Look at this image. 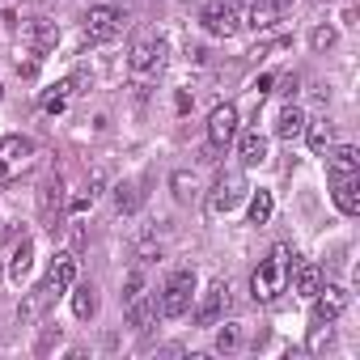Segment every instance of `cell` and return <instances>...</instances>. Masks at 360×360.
I'll list each match as a JSON object with an SVG mask.
<instances>
[{"label":"cell","mask_w":360,"mask_h":360,"mask_svg":"<svg viewBox=\"0 0 360 360\" xmlns=\"http://www.w3.org/2000/svg\"><path fill=\"white\" fill-rule=\"evenodd\" d=\"M288 267H292L288 246H276V250L255 267V276H250V292H255V301H276V297L288 288Z\"/></svg>","instance_id":"cell-1"},{"label":"cell","mask_w":360,"mask_h":360,"mask_svg":"<svg viewBox=\"0 0 360 360\" xmlns=\"http://www.w3.org/2000/svg\"><path fill=\"white\" fill-rule=\"evenodd\" d=\"M153 318H157V297H131L127 301V322L136 326V330H144V326H153Z\"/></svg>","instance_id":"cell-19"},{"label":"cell","mask_w":360,"mask_h":360,"mask_svg":"<svg viewBox=\"0 0 360 360\" xmlns=\"http://www.w3.org/2000/svg\"><path fill=\"white\" fill-rule=\"evenodd\" d=\"M140 204H144V191H140L136 183H119V187H115V208H119V212H136Z\"/></svg>","instance_id":"cell-23"},{"label":"cell","mask_w":360,"mask_h":360,"mask_svg":"<svg viewBox=\"0 0 360 360\" xmlns=\"http://www.w3.org/2000/svg\"><path fill=\"white\" fill-rule=\"evenodd\" d=\"M288 276H292V292H297V297H314V292L322 288V267H318L314 259H297V263L288 267Z\"/></svg>","instance_id":"cell-13"},{"label":"cell","mask_w":360,"mask_h":360,"mask_svg":"<svg viewBox=\"0 0 360 360\" xmlns=\"http://www.w3.org/2000/svg\"><path fill=\"white\" fill-rule=\"evenodd\" d=\"M127 64H131V77H136V81L157 77V72H161V64H165V43H161V39H153V34H140V39L131 43Z\"/></svg>","instance_id":"cell-4"},{"label":"cell","mask_w":360,"mask_h":360,"mask_svg":"<svg viewBox=\"0 0 360 360\" xmlns=\"http://www.w3.org/2000/svg\"><path fill=\"white\" fill-rule=\"evenodd\" d=\"M280 85H284V89H280V94H284V98H288V102H292V94H297V85H301V77H297V72H292V77H284V81H280Z\"/></svg>","instance_id":"cell-29"},{"label":"cell","mask_w":360,"mask_h":360,"mask_svg":"<svg viewBox=\"0 0 360 360\" xmlns=\"http://www.w3.org/2000/svg\"><path fill=\"white\" fill-rule=\"evenodd\" d=\"M246 195H250L246 174H242V169H221L217 183H212V191H208V200H204V208H208V217H225V212H233Z\"/></svg>","instance_id":"cell-3"},{"label":"cell","mask_w":360,"mask_h":360,"mask_svg":"<svg viewBox=\"0 0 360 360\" xmlns=\"http://www.w3.org/2000/svg\"><path fill=\"white\" fill-rule=\"evenodd\" d=\"M123 26H127V13H119V9H110V5H94L89 13H85V39L89 43H110L115 34H123Z\"/></svg>","instance_id":"cell-5"},{"label":"cell","mask_w":360,"mask_h":360,"mask_svg":"<svg viewBox=\"0 0 360 360\" xmlns=\"http://www.w3.org/2000/svg\"><path fill=\"white\" fill-rule=\"evenodd\" d=\"M0 238H5V229H0Z\"/></svg>","instance_id":"cell-32"},{"label":"cell","mask_w":360,"mask_h":360,"mask_svg":"<svg viewBox=\"0 0 360 360\" xmlns=\"http://www.w3.org/2000/svg\"><path fill=\"white\" fill-rule=\"evenodd\" d=\"M288 9V0H246V26L250 30H271Z\"/></svg>","instance_id":"cell-11"},{"label":"cell","mask_w":360,"mask_h":360,"mask_svg":"<svg viewBox=\"0 0 360 360\" xmlns=\"http://www.w3.org/2000/svg\"><path fill=\"white\" fill-rule=\"evenodd\" d=\"M305 136H309V148L314 153H326L330 140H335V123L330 119H314V123H305Z\"/></svg>","instance_id":"cell-20"},{"label":"cell","mask_w":360,"mask_h":360,"mask_svg":"<svg viewBox=\"0 0 360 360\" xmlns=\"http://www.w3.org/2000/svg\"><path fill=\"white\" fill-rule=\"evenodd\" d=\"M242 347V322H225L217 330V352H238Z\"/></svg>","instance_id":"cell-26"},{"label":"cell","mask_w":360,"mask_h":360,"mask_svg":"<svg viewBox=\"0 0 360 360\" xmlns=\"http://www.w3.org/2000/svg\"><path fill=\"white\" fill-rule=\"evenodd\" d=\"M200 22H204V30L212 34V39H229V34H238V13L225 5V0H217V5H208L204 13H200Z\"/></svg>","instance_id":"cell-10"},{"label":"cell","mask_w":360,"mask_h":360,"mask_svg":"<svg viewBox=\"0 0 360 360\" xmlns=\"http://www.w3.org/2000/svg\"><path fill=\"white\" fill-rule=\"evenodd\" d=\"M18 72H22V77H34V72H39V64H34V60H26V64H18Z\"/></svg>","instance_id":"cell-30"},{"label":"cell","mask_w":360,"mask_h":360,"mask_svg":"<svg viewBox=\"0 0 360 360\" xmlns=\"http://www.w3.org/2000/svg\"><path fill=\"white\" fill-rule=\"evenodd\" d=\"M335 39H339V30H335V26H314L309 47H314V51H330V47H335Z\"/></svg>","instance_id":"cell-27"},{"label":"cell","mask_w":360,"mask_h":360,"mask_svg":"<svg viewBox=\"0 0 360 360\" xmlns=\"http://www.w3.org/2000/svg\"><path fill=\"white\" fill-rule=\"evenodd\" d=\"M22 39L43 56V51H56V43H60V26H56V22H47V18H34V22L22 30Z\"/></svg>","instance_id":"cell-15"},{"label":"cell","mask_w":360,"mask_h":360,"mask_svg":"<svg viewBox=\"0 0 360 360\" xmlns=\"http://www.w3.org/2000/svg\"><path fill=\"white\" fill-rule=\"evenodd\" d=\"M225 5H229V9H238V5H246V0H225Z\"/></svg>","instance_id":"cell-31"},{"label":"cell","mask_w":360,"mask_h":360,"mask_svg":"<svg viewBox=\"0 0 360 360\" xmlns=\"http://www.w3.org/2000/svg\"><path fill=\"white\" fill-rule=\"evenodd\" d=\"M72 314H77L81 322L98 314V292H94V284H81V288L72 292Z\"/></svg>","instance_id":"cell-22"},{"label":"cell","mask_w":360,"mask_h":360,"mask_svg":"<svg viewBox=\"0 0 360 360\" xmlns=\"http://www.w3.org/2000/svg\"><path fill=\"white\" fill-rule=\"evenodd\" d=\"M30 267H34V242H30V238H22V246L13 250V263H9V280H18V284H22Z\"/></svg>","instance_id":"cell-21"},{"label":"cell","mask_w":360,"mask_h":360,"mask_svg":"<svg viewBox=\"0 0 360 360\" xmlns=\"http://www.w3.org/2000/svg\"><path fill=\"white\" fill-rule=\"evenodd\" d=\"M225 309H229V284H225V280H212L208 292H204L200 305H195V322H200V326H217Z\"/></svg>","instance_id":"cell-8"},{"label":"cell","mask_w":360,"mask_h":360,"mask_svg":"<svg viewBox=\"0 0 360 360\" xmlns=\"http://www.w3.org/2000/svg\"><path fill=\"white\" fill-rule=\"evenodd\" d=\"M326 174H330V178H352V174H360V148H356V144H335V148H326Z\"/></svg>","instance_id":"cell-12"},{"label":"cell","mask_w":360,"mask_h":360,"mask_svg":"<svg viewBox=\"0 0 360 360\" xmlns=\"http://www.w3.org/2000/svg\"><path fill=\"white\" fill-rule=\"evenodd\" d=\"M191 301H195V271L191 267L169 271V280L157 297V314L161 318H183V314H191Z\"/></svg>","instance_id":"cell-2"},{"label":"cell","mask_w":360,"mask_h":360,"mask_svg":"<svg viewBox=\"0 0 360 360\" xmlns=\"http://www.w3.org/2000/svg\"><path fill=\"white\" fill-rule=\"evenodd\" d=\"M276 136H280V140L305 136V115H301V106H292V102L280 106V115H276Z\"/></svg>","instance_id":"cell-17"},{"label":"cell","mask_w":360,"mask_h":360,"mask_svg":"<svg viewBox=\"0 0 360 360\" xmlns=\"http://www.w3.org/2000/svg\"><path fill=\"white\" fill-rule=\"evenodd\" d=\"M271 212H276L271 191H255V195H250V225H267V221H271Z\"/></svg>","instance_id":"cell-24"},{"label":"cell","mask_w":360,"mask_h":360,"mask_svg":"<svg viewBox=\"0 0 360 360\" xmlns=\"http://www.w3.org/2000/svg\"><path fill=\"white\" fill-rule=\"evenodd\" d=\"M39 208H43V221H47V229H60V208H64V183H60V174L43 183Z\"/></svg>","instance_id":"cell-14"},{"label":"cell","mask_w":360,"mask_h":360,"mask_svg":"<svg viewBox=\"0 0 360 360\" xmlns=\"http://www.w3.org/2000/svg\"><path fill=\"white\" fill-rule=\"evenodd\" d=\"M335 208H339L343 217H356V212H360V174L335 178Z\"/></svg>","instance_id":"cell-16"},{"label":"cell","mask_w":360,"mask_h":360,"mask_svg":"<svg viewBox=\"0 0 360 360\" xmlns=\"http://www.w3.org/2000/svg\"><path fill=\"white\" fill-rule=\"evenodd\" d=\"M238 153H242V165H246V169L263 165V161H267V136H259V131H242Z\"/></svg>","instance_id":"cell-18"},{"label":"cell","mask_w":360,"mask_h":360,"mask_svg":"<svg viewBox=\"0 0 360 360\" xmlns=\"http://www.w3.org/2000/svg\"><path fill=\"white\" fill-rule=\"evenodd\" d=\"M347 309V288L343 284H326L314 292V322H339Z\"/></svg>","instance_id":"cell-9"},{"label":"cell","mask_w":360,"mask_h":360,"mask_svg":"<svg viewBox=\"0 0 360 360\" xmlns=\"http://www.w3.org/2000/svg\"><path fill=\"white\" fill-rule=\"evenodd\" d=\"M233 140H238V106L233 102H221L208 115V144L212 148H229Z\"/></svg>","instance_id":"cell-6"},{"label":"cell","mask_w":360,"mask_h":360,"mask_svg":"<svg viewBox=\"0 0 360 360\" xmlns=\"http://www.w3.org/2000/svg\"><path fill=\"white\" fill-rule=\"evenodd\" d=\"M169 187H174V200H183V204H187V200L195 195V174L174 169V174H169Z\"/></svg>","instance_id":"cell-25"},{"label":"cell","mask_w":360,"mask_h":360,"mask_svg":"<svg viewBox=\"0 0 360 360\" xmlns=\"http://www.w3.org/2000/svg\"><path fill=\"white\" fill-rule=\"evenodd\" d=\"M144 292V271H131L127 276V288H123V301H131V297H140Z\"/></svg>","instance_id":"cell-28"},{"label":"cell","mask_w":360,"mask_h":360,"mask_svg":"<svg viewBox=\"0 0 360 360\" xmlns=\"http://www.w3.org/2000/svg\"><path fill=\"white\" fill-rule=\"evenodd\" d=\"M77 284V255L72 250H64V255H56L51 259V267H47V280L39 284L47 297H60V292H68Z\"/></svg>","instance_id":"cell-7"}]
</instances>
